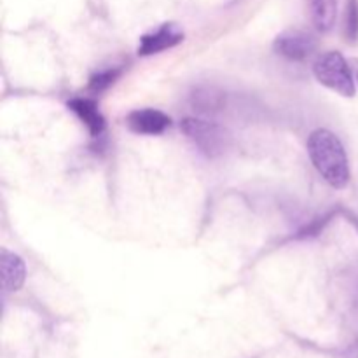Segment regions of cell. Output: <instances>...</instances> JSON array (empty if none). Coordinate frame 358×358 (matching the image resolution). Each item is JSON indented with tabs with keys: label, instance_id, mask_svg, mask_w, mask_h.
<instances>
[{
	"label": "cell",
	"instance_id": "obj_1",
	"mask_svg": "<svg viewBox=\"0 0 358 358\" xmlns=\"http://www.w3.org/2000/svg\"><path fill=\"white\" fill-rule=\"evenodd\" d=\"M308 154L318 173L334 189H345L350 182V161L336 133L318 128L308 138Z\"/></svg>",
	"mask_w": 358,
	"mask_h": 358
},
{
	"label": "cell",
	"instance_id": "obj_2",
	"mask_svg": "<svg viewBox=\"0 0 358 358\" xmlns=\"http://www.w3.org/2000/svg\"><path fill=\"white\" fill-rule=\"evenodd\" d=\"M313 73L322 86L329 87L334 93L345 98L355 96V70L339 51H327L318 56L313 65Z\"/></svg>",
	"mask_w": 358,
	"mask_h": 358
},
{
	"label": "cell",
	"instance_id": "obj_3",
	"mask_svg": "<svg viewBox=\"0 0 358 358\" xmlns=\"http://www.w3.org/2000/svg\"><path fill=\"white\" fill-rule=\"evenodd\" d=\"M182 131L206 157H219L229 149L231 135L224 126L199 117H187L180 124Z\"/></svg>",
	"mask_w": 358,
	"mask_h": 358
},
{
	"label": "cell",
	"instance_id": "obj_4",
	"mask_svg": "<svg viewBox=\"0 0 358 358\" xmlns=\"http://www.w3.org/2000/svg\"><path fill=\"white\" fill-rule=\"evenodd\" d=\"M273 49L283 58L303 62L317 51V41L313 35L303 30H287L275 38Z\"/></svg>",
	"mask_w": 358,
	"mask_h": 358
},
{
	"label": "cell",
	"instance_id": "obj_5",
	"mask_svg": "<svg viewBox=\"0 0 358 358\" xmlns=\"http://www.w3.org/2000/svg\"><path fill=\"white\" fill-rule=\"evenodd\" d=\"M184 41V34L180 28L173 23H166L159 27L157 30L150 31V34L143 35L140 38L138 45V55L140 56H150L157 55V52L164 51V49L175 48L177 44Z\"/></svg>",
	"mask_w": 358,
	"mask_h": 358
},
{
	"label": "cell",
	"instance_id": "obj_6",
	"mask_svg": "<svg viewBox=\"0 0 358 358\" xmlns=\"http://www.w3.org/2000/svg\"><path fill=\"white\" fill-rule=\"evenodd\" d=\"M128 126L138 135H161L170 128L171 121L164 112L156 108H138L128 115Z\"/></svg>",
	"mask_w": 358,
	"mask_h": 358
},
{
	"label": "cell",
	"instance_id": "obj_7",
	"mask_svg": "<svg viewBox=\"0 0 358 358\" xmlns=\"http://www.w3.org/2000/svg\"><path fill=\"white\" fill-rule=\"evenodd\" d=\"M0 268H2V287L6 292L13 294L23 287L27 268L23 259L9 250H2L0 255Z\"/></svg>",
	"mask_w": 358,
	"mask_h": 358
},
{
	"label": "cell",
	"instance_id": "obj_8",
	"mask_svg": "<svg viewBox=\"0 0 358 358\" xmlns=\"http://www.w3.org/2000/svg\"><path fill=\"white\" fill-rule=\"evenodd\" d=\"M69 107L79 115L80 121L87 126L91 136H100L105 129V121L101 117L100 110L96 108V103L87 98H76V100L69 101Z\"/></svg>",
	"mask_w": 358,
	"mask_h": 358
},
{
	"label": "cell",
	"instance_id": "obj_9",
	"mask_svg": "<svg viewBox=\"0 0 358 358\" xmlns=\"http://www.w3.org/2000/svg\"><path fill=\"white\" fill-rule=\"evenodd\" d=\"M311 20L320 31L332 30L338 17V0H310Z\"/></svg>",
	"mask_w": 358,
	"mask_h": 358
},
{
	"label": "cell",
	"instance_id": "obj_10",
	"mask_svg": "<svg viewBox=\"0 0 358 358\" xmlns=\"http://www.w3.org/2000/svg\"><path fill=\"white\" fill-rule=\"evenodd\" d=\"M345 30L348 41H358V0H348L346 2Z\"/></svg>",
	"mask_w": 358,
	"mask_h": 358
},
{
	"label": "cell",
	"instance_id": "obj_11",
	"mask_svg": "<svg viewBox=\"0 0 358 358\" xmlns=\"http://www.w3.org/2000/svg\"><path fill=\"white\" fill-rule=\"evenodd\" d=\"M220 105V94L213 90H203L194 93V107H199V110H215Z\"/></svg>",
	"mask_w": 358,
	"mask_h": 358
},
{
	"label": "cell",
	"instance_id": "obj_12",
	"mask_svg": "<svg viewBox=\"0 0 358 358\" xmlns=\"http://www.w3.org/2000/svg\"><path fill=\"white\" fill-rule=\"evenodd\" d=\"M117 70H107V72H101L98 73V76H94L93 79H91V84L90 87L93 91H101L105 90L107 86H110L112 83H114V79L117 77Z\"/></svg>",
	"mask_w": 358,
	"mask_h": 358
},
{
	"label": "cell",
	"instance_id": "obj_13",
	"mask_svg": "<svg viewBox=\"0 0 358 358\" xmlns=\"http://www.w3.org/2000/svg\"><path fill=\"white\" fill-rule=\"evenodd\" d=\"M353 70H355V79L358 84V59H353Z\"/></svg>",
	"mask_w": 358,
	"mask_h": 358
}]
</instances>
